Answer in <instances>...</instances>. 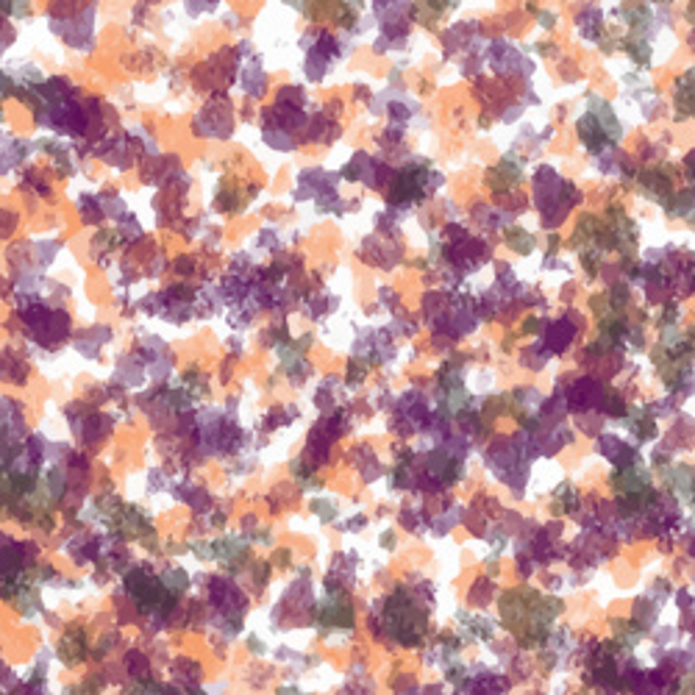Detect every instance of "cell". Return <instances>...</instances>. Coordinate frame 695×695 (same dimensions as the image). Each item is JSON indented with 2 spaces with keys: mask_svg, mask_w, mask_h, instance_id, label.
Wrapping results in <instances>:
<instances>
[{
  "mask_svg": "<svg viewBox=\"0 0 695 695\" xmlns=\"http://www.w3.org/2000/svg\"><path fill=\"white\" fill-rule=\"evenodd\" d=\"M279 695H301L298 687H279Z\"/></svg>",
  "mask_w": 695,
  "mask_h": 695,
  "instance_id": "277c9868",
  "label": "cell"
},
{
  "mask_svg": "<svg viewBox=\"0 0 695 695\" xmlns=\"http://www.w3.org/2000/svg\"><path fill=\"white\" fill-rule=\"evenodd\" d=\"M123 670L129 673L131 681H148V679H154V662H151V656H148L145 651H139V648H131L129 654H126Z\"/></svg>",
  "mask_w": 695,
  "mask_h": 695,
  "instance_id": "3957f363",
  "label": "cell"
},
{
  "mask_svg": "<svg viewBox=\"0 0 695 695\" xmlns=\"http://www.w3.org/2000/svg\"><path fill=\"white\" fill-rule=\"evenodd\" d=\"M59 656L67 668H76L84 659H89V643H86V631L84 629H67L61 643H59Z\"/></svg>",
  "mask_w": 695,
  "mask_h": 695,
  "instance_id": "6da1fadb",
  "label": "cell"
},
{
  "mask_svg": "<svg viewBox=\"0 0 695 695\" xmlns=\"http://www.w3.org/2000/svg\"><path fill=\"white\" fill-rule=\"evenodd\" d=\"M173 681L176 687H184V690H195L201 681H204V665L198 659H189V656H179L173 662Z\"/></svg>",
  "mask_w": 695,
  "mask_h": 695,
  "instance_id": "7a4b0ae2",
  "label": "cell"
}]
</instances>
